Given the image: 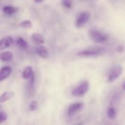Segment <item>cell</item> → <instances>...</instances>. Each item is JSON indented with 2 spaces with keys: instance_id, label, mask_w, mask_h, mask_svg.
Listing matches in <instances>:
<instances>
[{
  "instance_id": "6da1fadb",
  "label": "cell",
  "mask_w": 125,
  "mask_h": 125,
  "mask_svg": "<svg viewBox=\"0 0 125 125\" xmlns=\"http://www.w3.org/2000/svg\"><path fill=\"white\" fill-rule=\"evenodd\" d=\"M106 52V49L99 46H91L87 50H82L78 52L77 55L82 57H97L104 54Z\"/></svg>"
},
{
  "instance_id": "7a4b0ae2",
  "label": "cell",
  "mask_w": 125,
  "mask_h": 125,
  "mask_svg": "<svg viewBox=\"0 0 125 125\" xmlns=\"http://www.w3.org/2000/svg\"><path fill=\"white\" fill-rule=\"evenodd\" d=\"M90 39L96 43H101L107 41L109 35L104 31L96 28H92L88 31Z\"/></svg>"
},
{
  "instance_id": "3957f363",
  "label": "cell",
  "mask_w": 125,
  "mask_h": 125,
  "mask_svg": "<svg viewBox=\"0 0 125 125\" xmlns=\"http://www.w3.org/2000/svg\"><path fill=\"white\" fill-rule=\"evenodd\" d=\"M89 89V84L88 81H85L80 83L72 91V95L75 97L82 96L88 92Z\"/></svg>"
},
{
  "instance_id": "277c9868",
  "label": "cell",
  "mask_w": 125,
  "mask_h": 125,
  "mask_svg": "<svg viewBox=\"0 0 125 125\" xmlns=\"http://www.w3.org/2000/svg\"><path fill=\"white\" fill-rule=\"evenodd\" d=\"M123 73V68L121 66H115L111 68L108 74V81L110 83L115 81Z\"/></svg>"
},
{
  "instance_id": "5b68a950",
  "label": "cell",
  "mask_w": 125,
  "mask_h": 125,
  "mask_svg": "<svg viewBox=\"0 0 125 125\" xmlns=\"http://www.w3.org/2000/svg\"><path fill=\"white\" fill-rule=\"evenodd\" d=\"M90 18V14L88 12H82L80 13L75 20V26L77 28L83 27Z\"/></svg>"
},
{
  "instance_id": "8992f818",
  "label": "cell",
  "mask_w": 125,
  "mask_h": 125,
  "mask_svg": "<svg viewBox=\"0 0 125 125\" xmlns=\"http://www.w3.org/2000/svg\"><path fill=\"white\" fill-rule=\"evenodd\" d=\"M83 107V104L82 103H75L70 105L67 110V115L69 117H72L75 114L79 112Z\"/></svg>"
},
{
  "instance_id": "52a82bcc",
  "label": "cell",
  "mask_w": 125,
  "mask_h": 125,
  "mask_svg": "<svg viewBox=\"0 0 125 125\" xmlns=\"http://www.w3.org/2000/svg\"><path fill=\"white\" fill-rule=\"evenodd\" d=\"M13 43V39L11 37L6 36L0 40V51L10 47Z\"/></svg>"
},
{
  "instance_id": "ba28073f",
  "label": "cell",
  "mask_w": 125,
  "mask_h": 125,
  "mask_svg": "<svg viewBox=\"0 0 125 125\" xmlns=\"http://www.w3.org/2000/svg\"><path fill=\"white\" fill-rule=\"evenodd\" d=\"M12 69L10 67H4L0 70V81L7 79L11 74Z\"/></svg>"
},
{
  "instance_id": "9c48e42d",
  "label": "cell",
  "mask_w": 125,
  "mask_h": 125,
  "mask_svg": "<svg viewBox=\"0 0 125 125\" xmlns=\"http://www.w3.org/2000/svg\"><path fill=\"white\" fill-rule=\"evenodd\" d=\"M37 54L40 56L41 58L42 59H47L49 57V51H48L47 49L44 46H38L36 49Z\"/></svg>"
},
{
  "instance_id": "30bf717a",
  "label": "cell",
  "mask_w": 125,
  "mask_h": 125,
  "mask_svg": "<svg viewBox=\"0 0 125 125\" xmlns=\"http://www.w3.org/2000/svg\"><path fill=\"white\" fill-rule=\"evenodd\" d=\"M31 40L36 44H43L45 42V39L39 33H33L31 35Z\"/></svg>"
},
{
  "instance_id": "8fae6325",
  "label": "cell",
  "mask_w": 125,
  "mask_h": 125,
  "mask_svg": "<svg viewBox=\"0 0 125 125\" xmlns=\"http://www.w3.org/2000/svg\"><path fill=\"white\" fill-rule=\"evenodd\" d=\"M34 72L33 70V68L30 66H28L26 67L22 73V77L25 79H30V78L33 76L34 74Z\"/></svg>"
},
{
  "instance_id": "7c38bea8",
  "label": "cell",
  "mask_w": 125,
  "mask_h": 125,
  "mask_svg": "<svg viewBox=\"0 0 125 125\" xmlns=\"http://www.w3.org/2000/svg\"><path fill=\"white\" fill-rule=\"evenodd\" d=\"M14 96V92L11 91L5 92L0 96V103H2L8 100H11L13 96Z\"/></svg>"
},
{
  "instance_id": "4fadbf2b",
  "label": "cell",
  "mask_w": 125,
  "mask_h": 125,
  "mask_svg": "<svg viewBox=\"0 0 125 125\" xmlns=\"http://www.w3.org/2000/svg\"><path fill=\"white\" fill-rule=\"evenodd\" d=\"M13 57L12 52L11 51H4L0 53V61L3 62H8L11 61Z\"/></svg>"
},
{
  "instance_id": "5bb4252c",
  "label": "cell",
  "mask_w": 125,
  "mask_h": 125,
  "mask_svg": "<svg viewBox=\"0 0 125 125\" xmlns=\"http://www.w3.org/2000/svg\"><path fill=\"white\" fill-rule=\"evenodd\" d=\"M18 9L16 7L11 6H6L3 7L4 13L7 15L14 14L16 12H18Z\"/></svg>"
},
{
  "instance_id": "9a60e30c",
  "label": "cell",
  "mask_w": 125,
  "mask_h": 125,
  "mask_svg": "<svg viewBox=\"0 0 125 125\" xmlns=\"http://www.w3.org/2000/svg\"><path fill=\"white\" fill-rule=\"evenodd\" d=\"M17 44L18 46H19L20 47L22 48V49H27L28 48V44L25 40H24V39L22 37H18L17 40Z\"/></svg>"
},
{
  "instance_id": "2e32d148",
  "label": "cell",
  "mask_w": 125,
  "mask_h": 125,
  "mask_svg": "<svg viewBox=\"0 0 125 125\" xmlns=\"http://www.w3.org/2000/svg\"><path fill=\"white\" fill-rule=\"evenodd\" d=\"M107 117L110 119H115L116 116V111H115L113 107H109V108H108L107 111Z\"/></svg>"
},
{
  "instance_id": "e0dca14e",
  "label": "cell",
  "mask_w": 125,
  "mask_h": 125,
  "mask_svg": "<svg viewBox=\"0 0 125 125\" xmlns=\"http://www.w3.org/2000/svg\"><path fill=\"white\" fill-rule=\"evenodd\" d=\"M19 25L22 28H25V29H28V28H31L32 23L29 20H25L21 22L19 24Z\"/></svg>"
},
{
  "instance_id": "ac0fdd59",
  "label": "cell",
  "mask_w": 125,
  "mask_h": 125,
  "mask_svg": "<svg viewBox=\"0 0 125 125\" xmlns=\"http://www.w3.org/2000/svg\"><path fill=\"white\" fill-rule=\"evenodd\" d=\"M61 4L66 9H70L72 6V1L71 0H63L61 1Z\"/></svg>"
},
{
  "instance_id": "d6986e66",
  "label": "cell",
  "mask_w": 125,
  "mask_h": 125,
  "mask_svg": "<svg viewBox=\"0 0 125 125\" xmlns=\"http://www.w3.org/2000/svg\"><path fill=\"white\" fill-rule=\"evenodd\" d=\"M7 118V114L6 112H0V124L3 123L4 122H6V120Z\"/></svg>"
},
{
  "instance_id": "ffe728a7",
  "label": "cell",
  "mask_w": 125,
  "mask_h": 125,
  "mask_svg": "<svg viewBox=\"0 0 125 125\" xmlns=\"http://www.w3.org/2000/svg\"><path fill=\"white\" fill-rule=\"evenodd\" d=\"M38 104L36 101H32L31 103L29 105V109L31 111H35L38 109Z\"/></svg>"
},
{
  "instance_id": "44dd1931",
  "label": "cell",
  "mask_w": 125,
  "mask_h": 125,
  "mask_svg": "<svg viewBox=\"0 0 125 125\" xmlns=\"http://www.w3.org/2000/svg\"><path fill=\"white\" fill-rule=\"evenodd\" d=\"M116 51L118 52H120V53H121V52H123L125 51V47H124L122 45H118V46L116 47Z\"/></svg>"
},
{
  "instance_id": "7402d4cb",
  "label": "cell",
  "mask_w": 125,
  "mask_h": 125,
  "mask_svg": "<svg viewBox=\"0 0 125 125\" xmlns=\"http://www.w3.org/2000/svg\"><path fill=\"white\" fill-rule=\"evenodd\" d=\"M123 89L124 90H125V83H124L123 85Z\"/></svg>"
},
{
  "instance_id": "603a6c76",
  "label": "cell",
  "mask_w": 125,
  "mask_h": 125,
  "mask_svg": "<svg viewBox=\"0 0 125 125\" xmlns=\"http://www.w3.org/2000/svg\"><path fill=\"white\" fill-rule=\"evenodd\" d=\"M77 125H83V123H80L79 124H78Z\"/></svg>"
}]
</instances>
